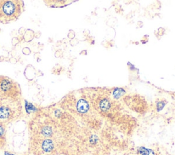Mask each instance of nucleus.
I'll use <instances>...</instances> for the list:
<instances>
[{
    "label": "nucleus",
    "instance_id": "nucleus-3",
    "mask_svg": "<svg viewBox=\"0 0 175 155\" xmlns=\"http://www.w3.org/2000/svg\"><path fill=\"white\" fill-rule=\"evenodd\" d=\"M54 148V144L51 139H47L44 140L42 144V148L45 152H50L53 150Z\"/></svg>",
    "mask_w": 175,
    "mask_h": 155
},
{
    "label": "nucleus",
    "instance_id": "nucleus-9",
    "mask_svg": "<svg viewBox=\"0 0 175 155\" xmlns=\"http://www.w3.org/2000/svg\"><path fill=\"white\" fill-rule=\"evenodd\" d=\"M96 140H97V137H96V136H92L91 137V139H90V142H91L92 144H95L96 142Z\"/></svg>",
    "mask_w": 175,
    "mask_h": 155
},
{
    "label": "nucleus",
    "instance_id": "nucleus-4",
    "mask_svg": "<svg viewBox=\"0 0 175 155\" xmlns=\"http://www.w3.org/2000/svg\"><path fill=\"white\" fill-rule=\"evenodd\" d=\"M125 92H126V91H125L124 89L120 88H116L113 90V92H112L113 97L116 99H118L120 98L123 95H124L125 94Z\"/></svg>",
    "mask_w": 175,
    "mask_h": 155
},
{
    "label": "nucleus",
    "instance_id": "nucleus-2",
    "mask_svg": "<svg viewBox=\"0 0 175 155\" xmlns=\"http://www.w3.org/2000/svg\"><path fill=\"white\" fill-rule=\"evenodd\" d=\"M76 108H77V110L79 113H85L89 110L90 106L87 101H86L84 98H81L77 101Z\"/></svg>",
    "mask_w": 175,
    "mask_h": 155
},
{
    "label": "nucleus",
    "instance_id": "nucleus-10",
    "mask_svg": "<svg viewBox=\"0 0 175 155\" xmlns=\"http://www.w3.org/2000/svg\"><path fill=\"white\" fill-rule=\"evenodd\" d=\"M4 128L2 126L0 125V137L4 135Z\"/></svg>",
    "mask_w": 175,
    "mask_h": 155
},
{
    "label": "nucleus",
    "instance_id": "nucleus-11",
    "mask_svg": "<svg viewBox=\"0 0 175 155\" xmlns=\"http://www.w3.org/2000/svg\"><path fill=\"white\" fill-rule=\"evenodd\" d=\"M5 155H14V154H10V153H8V152H5Z\"/></svg>",
    "mask_w": 175,
    "mask_h": 155
},
{
    "label": "nucleus",
    "instance_id": "nucleus-6",
    "mask_svg": "<svg viewBox=\"0 0 175 155\" xmlns=\"http://www.w3.org/2000/svg\"><path fill=\"white\" fill-rule=\"evenodd\" d=\"M41 133H42L43 135H44L46 137H51L53 133L52 128L49 127V126H46V127H43L42 130H41Z\"/></svg>",
    "mask_w": 175,
    "mask_h": 155
},
{
    "label": "nucleus",
    "instance_id": "nucleus-7",
    "mask_svg": "<svg viewBox=\"0 0 175 155\" xmlns=\"http://www.w3.org/2000/svg\"><path fill=\"white\" fill-rule=\"evenodd\" d=\"M110 106H111L110 103L109 102L108 100H103L101 103L100 108L102 111H106L110 108Z\"/></svg>",
    "mask_w": 175,
    "mask_h": 155
},
{
    "label": "nucleus",
    "instance_id": "nucleus-1",
    "mask_svg": "<svg viewBox=\"0 0 175 155\" xmlns=\"http://www.w3.org/2000/svg\"><path fill=\"white\" fill-rule=\"evenodd\" d=\"M23 1L19 0L0 1V22L8 23L17 20L23 11Z\"/></svg>",
    "mask_w": 175,
    "mask_h": 155
},
{
    "label": "nucleus",
    "instance_id": "nucleus-5",
    "mask_svg": "<svg viewBox=\"0 0 175 155\" xmlns=\"http://www.w3.org/2000/svg\"><path fill=\"white\" fill-rule=\"evenodd\" d=\"M138 153L141 155H155V152L151 149H148L145 147H140L137 150Z\"/></svg>",
    "mask_w": 175,
    "mask_h": 155
},
{
    "label": "nucleus",
    "instance_id": "nucleus-8",
    "mask_svg": "<svg viewBox=\"0 0 175 155\" xmlns=\"http://www.w3.org/2000/svg\"><path fill=\"white\" fill-rule=\"evenodd\" d=\"M166 104V103L164 102V101H159V102H158L157 103V111H162V109L164 107H165V105Z\"/></svg>",
    "mask_w": 175,
    "mask_h": 155
}]
</instances>
